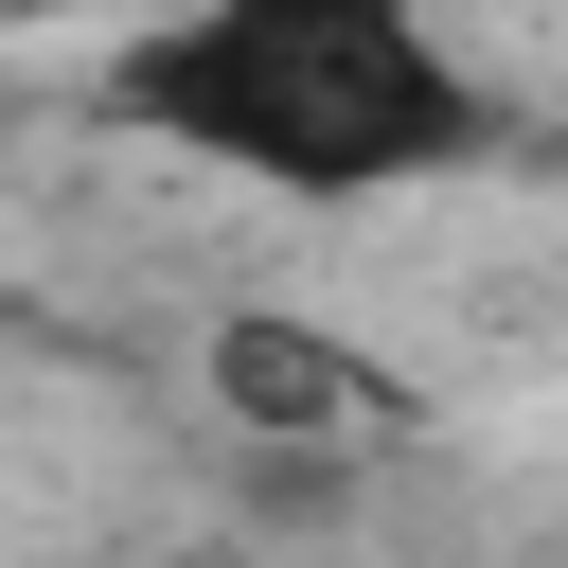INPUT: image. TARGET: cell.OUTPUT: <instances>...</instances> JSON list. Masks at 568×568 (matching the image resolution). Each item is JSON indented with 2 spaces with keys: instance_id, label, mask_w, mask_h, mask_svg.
Here are the masks:
<instances>
[{
  "instance_id": "obj_1",
  "label": "cell",
  "mask_w": 568,
  "mask_h": 568,
  "mask_svg": "<svg viewBox=\"0 0 568 568\" xmlns=\"http://www.w3.org/2000/svg\"><path fill=\"white\" fill-rule=\"evenodd\" d=\"M106 106L124 142L248 178L284 213H373L497 142V89L444 36V0H160L106 53Z\"/></svg>"
},
{
  "instance_id": "obj_2",
  "label": "cell",
  "mask_w": 568,
  "mask_h": 568,
  "mask_svg": "<svg viewBox=\"0 0 568 568\" xmlns=\"http://www.w3.org/2000/svg\"><path fill=\"white\" fill-rule=\"evenodd\" d=\"M195 373H213V426L266 444V462H390V444H408V390H390L355 337L284 320V302H231Z\"/></svg>"
}]
</instances>
